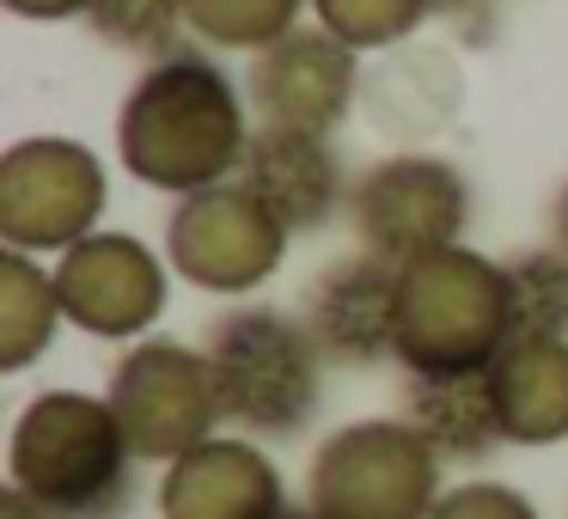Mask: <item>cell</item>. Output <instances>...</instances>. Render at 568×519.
<instances>
[{
    "label": "cell",
    "mask_w": 568,
    "mask_h": 519,
    "mask_svg": "<svg viewBox=\"0 0 568 519\" xmlns=\"http://www.w3.org/2000/svg\"><path fill=\"white\" fill-rule=\"evenodd\" d=\"M245 92L233 86L214 55L178 50L165 62H148L116 111V160L135 184L165 196L233 184L251 147Z\"/></svg>",
    "instance_id": "6da1fadb"
},
{
    "label": "cell",
    "mask_w": 568,
    "mask_h": 519,
    "mask_svg": "<svg viewBox=\"0 0 568 519\" xmlns=\"http://www.w3.org/2000/svg\"><path fill=\"white\" fill-rule=\"evenodd\" d=\"M129 434L92 391H38L7 440V482L55 519H116L129 507Z\"/></svg>",
    "instance_id": "7a4b0ae2"
},
{
    "label": "cell",
    "mask_w": 568,
    "mask_h": 519,
    "mask_svg": "<svg viewBox=\"0 0 568 519\" xmlns=\"http://www.w3.org/2000/svg\"><path fill=\"white\" fill-rule=\"evenodd\" d=\"M221 391V416L251 440H287L318 416L324 355L306 336L300 312L233 306L209 324L202 343Z\"/></svg>",
    "instance_id": "3957f363"
},
{
    "label": "cell",
    "mask_w": 568,
    "mask_h": 519,
    "mask_svg": "<svg viewBox=\"0 0 568 519\" xmlns=\"http://www.w3.org/2000/svg\"><path fill=\"white\" fill-rule=\"evenodd\" d=\"M514 343L507 269L453 245L397 269V367L404 373H483Z\"/></svg>",
    "instance_id": "277c9868"
},
{
    "label": "cell",
    "mask_w": 568,
    "mask_h": 519,
    "mask_svg": "<svg viewBox=\"0 0 568 519\" xmlns=\"http://www.w3.org/2000/svg\"><path fill=\"white\" fill-rule=\"evenodd\" d=\"M446 458L404 416H367L324 434L306 465V507L331 519H428Z\"/></svg>",
    "instance_id": "5b68a950"
},
{
    "label": "cell",
    "mask_w": 568,
    "mask_h": 519,
    "mask_svg": "<svg viewBox=\"0 0 568 519\" xmlns=\"http://www.w3.org/2000/svg\"><path fill=\"white\" fill-rule=\"evenodd\" d=\"M104 404L123 421L129 452L148 458V465H178L202 440H214V428L226 421L209 355L172 343V336H141V343H129L111 367Z\"/></svg>",
    "instance_id": "8992f818"
},
{
    "label": "cell",
    "mask_w": 568,
    "mask_h": 519,
    "mask_svg": "<svg viewBox=\"0 0 568 519\" xmlns=\"http://www.w3.org/2000/svg\"><path fill=\"white\" fill-rule=\"evenodd\" d=\"M348 226L361 251L385 263H422L434 251H453L470 221V184L453 160L434 153H385L348 184Z\"/></svg>",
    "instance_id": "52a82bcc"
},
{
    "label": "cell",
    "mask_w": 568,
    "mask_h": 519,
    "mask_svg": "<svg viewBox=\"0 0 568 519\" xmlns=\"http://www.w3.org/2000/svg\"><path fill=\"white\" fill-rule=\"evenodd\" d=\"M104 208V172L80 141L68 135H31L13 141L0 160V238L7 251H74L92 238Z\"/></svg>",
    "instance_id": "ba28073f"
},
{
    "label": "cell",
    "mask_w": 568,
    "mask_h": 519,
    "mask_svg": "<svg viewBox=\"0 0 568 519\" xmlns=\"http://www.w3.org/2000/svg\"><path fill=\"white\" fill-rule=\"evenodd\" d=\"M287 238L294 233L233 177V184L178 196L165 221V257L202 294H251L282 269Z\"/></svg>",
    "instance_id": "9c48e42d"
},
{
    "label": "cell",
    "mask_w": 568,
    "mask_h": 519,
    "mask_svg": "<svg viewBox=\"0 0 568 519\" xmlns=\"http://www.w3.org/2000/svg\"><path fill=\"white\" fill-rule=\"evenodd\" d=\"M361 92V55L336 43L324 26H294L245 68V104L257 129H300V135H331Z\"/></svg>",
    "instance_id": "30bf717a"
},
{
    "label": "cell",
    "mask_w": 568,
    "mask_h": 519,
    "mask_svg": "<svg viewBox=\"0 0 568 519\" xmlns=\"http://www.w3.org/2000/svg\"><path fill=\"white\" fill-rule=\"evenodd\" d=\"M62 318L104 343H135L165 312V263L129 233H92L55 257Z\"/></svg>",
    "instance_id": "8fae6325"
},
{
    "label": "cell",
    "mask_w": 568,
    "mask_h": 519,
    "mask_svg": "<svg viewBox=\"0 0 568 519\" xmlns=\"http://www.w3.org/2000/svg\"><path fill=\"white\" fill-rule=\"evenodd\" d=\"M300 324L331 367H379L397 360V263L355 251L312 275Z\"/></svg>",
    "instance_id": "7c38bea8"
},
{
    "label": "cell",
    "mask_w": 568,
    "mask_h": 519,
    "mask_svg": "<svg viewBox=\"0 0 568 519\" xmlns=\"http://www.w3.org/2000/svg\"><path fill=\"white\" fill-rule=\"evenodd\" d=\"M160 519H287V482L251 434H214L165 465Z\"/></svg>",
    "instance_id": "4fadbf2b"
},
{
    "label": "cell",
    "mask_w": 568,
    "mask_h": 519,
    "mask_svg": "<svg viewBox=\"0 0 568 519\" xmlns=\"http://www.w3.org/2000/svg\"><path fill=\"white\" fill-rule=\"evenodd\" d=\"M239 184L287 226V233H318L336 208H348L343 160L331 153V135H300V129H251Z\"/></svg>",
    "instance_id": "5bb4252c"
},
{
    "label": "cell",
    "mask_w": 568,
    "mask_h": 519,
    "mask_svg": "<svg viewBox=\"0 0 568 519\" xmlns=\"http://www.w3.org/2000/svg\"><path fill=\"white\" fill-rule=\"evenodd\" d=\"M397 416H404L446 465H477L495 446H507L489 367L483 373H409L404 409H397Z\"/></svg>",
    "instance_id": "9a60e30c"
},
{
    "label": "cell",
    "mask_w": 568,
    "mask_h": 519,
    "mask_svg": "<svg viewBox=\"0 0 568 519\" xmlns=\"http://www.w3.org/2000/svg\"><path fill=\"white\" fill-rule=\"evenodd\" d=\"M495 409L507 446H562L568 440V336L507 343L489 367Z\"/></svg>",
    "instance_id": "2e32d148"
},
{
    "label": "cell",
    "mask_w": 568,
    "mask_h": 519,
    "mask_svg": "<svg viewBox=\"0 0 568 519\" xmlns=\"http://www.w3.org/2000/svg\"><path fill=\"white\" fill-rule=\"evenodd\" d=\"M55 324H62L55 275L38 269L26 251H7L0 257V373H26L55 343Z\"/></svg>",
    "instance_id": "e0dca14e"
},
{
    "label": "cell",
    "mask_w": 568,
    "mask_h": 519,
    "mask_svg": "<svg viewBox=\"0 0 568 519\" xmlns=\"http://www.w3.org/2000/svg\"><path fill=\"white\" fill-rule=\"evenodd\" d=\"M501 269H507L514 343H531V336H568V251H556V245L514 251Z\"/></svg>",
    "instance_id": "ac0fdd59"
},
{
    "label": "cell",
    "mask_w": 568,
    "mask_h": 519,
    "mask_svg": "<svg viewBox=\"0 0 568 519\" xmlns=\"http://www.w3.org/2000/svg\"><path fill=\"white\" fill-rule=\"evenodd\" d=\"M306 0H184V19L214 50H270L275 38L300 26Z\"/></svg>",
    "instance_id": "d6986e66"
},
{
    "label": "cell",
    "mask_w": 568,
    "mask_h": 519,
    "mask_svg": "<svg viewBox=\"0 0 568 519\" xmlns=\"http://www.w3.org/2000/svg\"><path fill=\"white\" fill-rule=\"evenodd\" d=\"M87 26L111 50L141 55V62H165V55H178V38L190 31V19H184V0H92Z\"/></svg>",
    "instance_id": "ffe728a7"
},
{
    "label": "cell",
    "mask_w": 568,
    "mask_h": 519,
    "mask_svg": "<svg viewBox=\"0 0 568 519\" xmlns=\"http://www.w3.org/2000/svg\"><path fill=\"white\" fill-rule=\"evenodd\" d=\"M318 26L348 50H392L422 19H434V0H312Z\"/></svg>",
    "instance_id": "44dd1931"
},
{
    "label": "cell",
    "mask_w": 568,
    "mask_h": 519,
    "mask_svg": "<svg viewBox=\"0 0 568 519\" xmlns=\"http://www.w3.org/2000/svg\"><path fill=\"white\" fill-rule=\"evenodd\" d=\"M428 519H538V507L514 482H458L434 501Z\"/></svg>",
    "instance_id": "7402d4cb"
},
{
    "label": "cell",
    "mask_w": 568,
    "mask_h": 519,
    "mask_svg": "<svg viewBox=\"0 0 568 519\" xmlns=\"http://www.w3.org/2000/svg\"><path fill=\"white\" fill-rule=\"evenodd\" d=\"M87 7L92 0H7V13H19V19H87Z\"/></svg>",
    "instance_id": "603a6c76"
},
{
    "label": "cell",
    "mask_w": 568,
    "mask_h": 519,
    "mask_svg": "<svg viewBox=\"0 0 568 519\" xmlns=\"http://www.w3.org/2000/svg\"><path fill=\"white\" fill-rule=\"evenodd\" d=\"M489 13H495V0H434V19H453L465 31H483Z\"/></svg>",
    "instance_id": "cb8c5ba5"
},
{
    "label": "cell",
    "mask_w": 568,
    "mask_h": 519,
    "mask_svg": "<svg viewBox=\"0 0 568 519\" xmlns=\"http://www.w3.org/2000/svg\"><path fill=\"white\" fill-rule=\"evenodd\" d=\"M0 519H55V513H50V507H38L26 489H13V482H7V495H0Z\"/></svg>",
    "instance_id": "d4e9b609"
},
{
    "label": "cell",
    "mask_w": 568,
    "mask_h": 519,
    "mask_svg": "<svg viewBox=\"0 0 568 519\" xmlns=\"http://www.w3.org/2000/svg\"><path fill=\"white\" fill-rule=\"evenodd\" d=\"M550 245L568 251V184L556 190V202H550Z\"/></svg>",
    "instance_id": "484cf974"
},
{
    "label": "cell",
    "mask_w": 568,
    "mask_h": 519,
    "mask_svg": "<svg viewBox=\"0 0 568 519\" xmlns=\"http://www.w3.org/2000/svg\"><path fill=\"white\" fill-rule=\"evenodd\" d=\"M287 519H331V513H312V507H300V513H287Z\"/></svg>",
    "instance_id": "4316f807"
}]
</instances>
